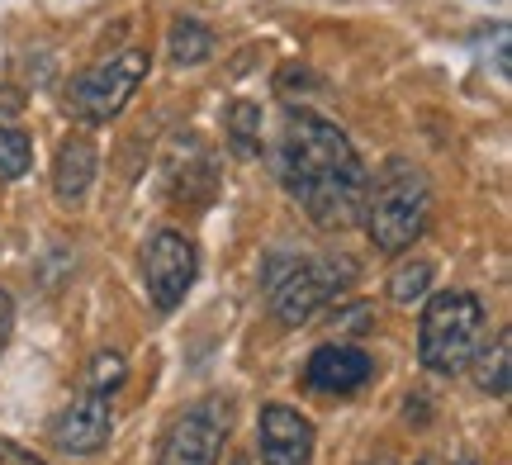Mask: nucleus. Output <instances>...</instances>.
Segmentation results:
<instances>
[{
    "mask_svg": "<svg viewBox=\"0 0 512 465\" xmlns=\"http://www.w3.org/2000/svg\"><path fill=\"white\" fill-rule=\"evenodd\" d=\"M195 271H200V257H195V242L176 233V228H162V233H152L143 247V285L152 304L171 314L185 295H190V285H195Z\"/></svg>",
    "mask_w": 512,
    "mask_h": 465,
    "instance_id": "5",
    "label": "nucleus"
},
{
    "mask_svg": "<svg viewBox=\"0 0 512 465\" xmlns=\"http://www.w3.org/2000/svg\"><path fill=\"white\" fill-rule=\"evenodd\" d=\"M223 437H228V423L219 404H195L171 423L157 465H219Z\"/></svg>",
    "mask_w": 512,
    "mask_h": 465,
    "instance_id": "7",
    "label": "nucleus"
},
{
    "mask_svg": "<svg viewBox=\"0 0 512 465\" xmlns=\"http://www.w3.org/2000/svg\"><path fill=\"white\" fill-rule=\"evenodd\" d=\"M342 280L332 271V261H294V271H271L266 285H271V314L280 328H299V323H309L323 304H328L337 290H342Z\"/></svg>",
    "mask_w": 512,
    "mask_h": 465,
    "instance_id": "6",
    "label": "nucleus"
},
{
    "mask_svg": "<svg viewBox=\"0 0 512 465\" xmlns=\"http://www.w3.org/2000/svg\"><path fill=\"white\" fill-rule=\"evenodd\" d=\"M166 43H171V62H181V67H200L204 57L214 53V29L200 24V19H176V24H171V34H166Z\"/></svg>",
    "mask_w": 512,
    "mask_h": 465,
    "instance_id": "12",
    "label": "nucleus"
},
{
    "mask_svg": "<svg viewBox=\"0 0 512 465\" xmlns=\"http://www.w3.org/2000/svg\"><path fill=\"white\" fill-rule=\"evenodd\" d=\"M10 328H15V299L0 290V352H5V342H10Z\"/></svg>",
    "mask_w": 512,
    "mask_h": 465,
    "instance_id": "19",
    "label": "nucleus"
},
{
    "mask_svg": "<svg viewBox=\"0 0 512 465\" xmlns=\"http://www.w3.org/2000/svg\"><path fill=\"white\" fill-rule=\"evenodd\" d=\"M427 214H432V186L418 167H408L399 157L375 176V186H366L361 219H366V233L380 252L413 247L427 228Z\"/></svg>",
    "mask_w": 512,
    "mask_h": 465,
    "instance_id": "2",
    "label": "nucleus"
},
{
    "mask_svg": "<svg viewBox=\"0 0 512 465\" xmlns=\"http://www.w3.org/2000/svg\"><path fill=\"white\" fill-rule=\"evenodd\" d=\"M95 162H100V148H95L91 138L86 133H67L53 162V190L62 200H81L95 181Z\"/></svg>",
    "mask_w": 512,
    "mask_h": 465,
    "instance_id": "11",
    "label": "nucleus"
},
{
    "mask_svg": "<svg viewBox=\"0 0 512 465\" xmlns=\"http://www.w3.org/2000/svg\"><path fill=\"white\" fill-rule=\"evenodd\" d=\"M124 380H128V361L119 352H110V347H105V352L91 356V366H86V390H91V394H105V399H110Z\"/></svg>",
    "mask_w": 512,
    "mask_h": 465,
    "instance_id": "14",
    "label": "nucleus"
},
{
    "mask_svg": "<svg viewBox=\"0 0 512 465\" xmlns=\"http://www.w3.org/2000/svg\"><path fill=\"white\" fill-rule=\"evenodd\" d=\"M275 171H280V186L290 190L294 205L313 224L347 228L361 219L370 176L337 124L304 110L290 114L280 129V143H275Z\"/></svg>",
    "mask_w": 512,
    "mask_h": 465,
    "instance_id": "1",
    "label": "nucleus"
},
{
    "mask_svg": "<svg viewBox=\"0 0 512 465\" xmlns=\"http://www.w3.org/2000/svg\"><path fill=\"white\" fill-rule=\"evenodd\" d=\"M484 342V304L470 290H446L422 309L418 356L432 375H456L475 361Z\"/></svg>",
    "mask_w": 512,
    "mask_h": 465,
    "instance_id": "3",
    "label": "nucleus"
},
{
    "mask_svg": "<svg viewBox=\"0 0 512 465\" xmlns=\"http://www.w3.org/2000/svg\"><path fill=\"white\" fill-rule=\"evenodd\" d=\"M29 167H34V143H29V133L0 129V181H19Z\"/></svg>",
    "mask_w": 512,
    "mask_h": 465,
    "instance_id": "15",
    "label": "nucleus"
},
{
    "mask_svg": "<svg viewBox=\"0 0 512 465\" xmlns=\"http://www.w3.org/2000/svg\"><path fill=\"white\" fill-rule=\"evenodd\" d=\"M233 465H247V461H233Z\"/></svg>",
    "mask_w": 512,
    "mask_h": 465,
    "instance_id": "21",
    "label": "nucleus"
},
{
    "mask_svg": "<svg viewBox=\"0 0 512 465\" xmlns=\"http://www.w3.org/2000/svg\"><path fill=\"white\" fill-rule=\"evenodd\" d=\"M143 76H147V53L143 48H124V53H114L110 62H100V67L76 76L67 105H72V114L81 124H110L114 114L133 100Z\"/></svg>",
    "mask_w": 512,
    "mask_h": 465,
    "instance_id": "4",
    "label": "nucleus"
},
{
    "mask_svg": "<svg viewBox=\"0 0 512 465\" xmlns=\"http://www.w3.org/2000/svg\"><path fill=\"white\" fill-rule=\"evenodd\" d=\"M0 465H43V461H38L34 451H24V447H15V442L0 437Z\"/></svg>",
    "mask_w": 512,
    "mask_h": 465,
    "instance_id": "18",
    "label": "nucleus"
},
{
    "mask_svg": "<svg viewBox=\"0 0 512 465\" xmlns=\"http://www.w3.org/2000/svg\"><path fill=\"white\" fill-rule=\"evenodd\" d=\"M370 375H375V361H370L361 347L337 342V347H318V352L309 356V366H304V385L318 390V394H356Z\"/></svg>",
    "mask_w": 512,
    "mask_h": 465,
    "instance_id": "10",
    "label": "nucleus"
},
{
    "mask_svg": "<svg viewBox=\"0 0 512 465\" xmlns=\"http://www.w3.org/2000/svg\"><path fill=\"white\" fill-rule=\"evenodd\" d=\"M508 361H512L508 333H498V342H494V356H484V366H479V390H484V394H508V385H512Z\"/></svg>",
    "mask_w": 512,
    "mask_h": 465,
    "instance_id": "17",
    "label": "nucleus"
},
{
    "mask_svg": "<svg viewBox=\"0 0 512 465\" xmlns=\"http://www.w3.org/2000/svg\"><path fill=\"white\" fill-rule=\"evenodd\" d=\"M228 138H233L238 157H256L261 152V110H256L252 100H238L228 110Z\"/></svg>",
    "mask_w": 512,
    "mask_h": 465,
    "instance_id": "13",
    "label": "nucleus"
},
{
    "mask_svg": "<svg viewBox=\"0 0 512 465\" xmlns=\"http://www.w3.org/2000/svg\"><path fill=\"white\" fill-rule=\"evenodd\" d=\"M261 461L266 465H309L313 461V423L290 404H266L256 423Z\"/></svg>",
    "mask_w": 512,
    "mask_h": 465,
    "instance_id": "9",
    "label": "nucleus"
},
{
    "mask_svg": "<svg viewBox=\"0 0 512 465\" xmlns=\"http://www.w3.org/2000/svg\"><path fill=\"white\" fill-rule=\"evenodd\" d=\"M114 432V413H110V399L105 394H91L81 390L62 409V418L53 423V442L57 451H72V456H95V451H105Z\"/></svg>",
    "mask_w": 512,
    "mask_h": 465,
    "instance_id": "8",
    "label": "nucleus"
},
{
    "mask_svg": "<svg viewBox=\"0 0 512 465\" xmlns=\"http://www.w3.org/2000/svg\"><path fill=\"white\" fill-rule=\"evenodd\" d=\"M427 285H432V261H408V266H399L389 276V299L394 304H413V299L427 295Z\"/></svg>",
    "mask_w": 512,
    "mask_h": 465,
    "instance_id": "16",
    "label": "nucleus"
},
{
    "mask_svg": "<svg viewBox=\"0 0 512 465\" xmlns=\"http://www.w3.org/2000/svg\"><path fill=\"white\" fill-rule=\"evenodd\" d=\"M460 465H475V461H460Z\"/></svg>",
    "mask_w": 512,
    "mask_h": 465,
    "instance_id": "20",
    "label": "nucleus"
}]
</instances>
